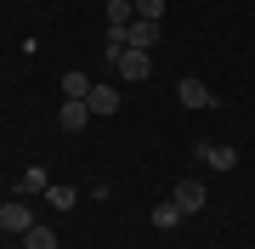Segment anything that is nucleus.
I'll use <instances>...</instances> for the list:
<instances>
[{
  "label": "nucleus",
  "mask_w": 255,
  "mask_h": 249,
  "mask_svg": "<svg viewBox=\"0 0 255 249\" xmlns=\"http://www.w3.org/2000/svg\"><path fill=\"white\" fill-rule=\"evenodd\" d=\"M91 119H97V113H91V102H68V96H63V108H57V125H63L68 136H74V130H85Z\"/></svg>",
  "instance_id": "nucleus-1"
},
{
  "label": "nucleus",
  "mask_w": 255,
  "mask_h": 249,
  "mask_svg": "<svg viewBox=\"0 0 255 249\" xmlns=\"http://www.w3.org/2000/svg\"><path fill=\"white\" fill-rule=\"evenodd\" d=\"M176 96H182V108H216V91H210L204 80H182Z\"/></svg>",
  "instance_id": "nucleus-2"
},
{
  "label": "nucleus",
  "mask_w": 255,
  "mask_h": 249,
  "mask_svg": "<svg viewBox=\"0 0 255 249\" xmlns=\"http://www.w3.org/2000/svg\"><path fill=\"white\" fill-rule=\"evenodd\" d=\"M28 227H34V215H28V204H0V232H17V238H23Z\"/></svg>",
  "instance_id": "nucleus-3"
},
{
  "label": "nucleus",
  "mask_w": 255,
  "mask_h": 249,
  "mask_svg": "<svg viewBox=\"0 0 255 249\" xmlns=\"http://www.w3.org/2000/svg\"><path fill=\"white\" fill-rule=\"evenodd\" d=\"M114 68H119V80H147V51H130L125 46L114 57Z\"/></svg>",
  "instance_id": "nucleus-4"
},
{
  "label": "nucleus",
  "mask_w": 255,
  "mask_h": 249,
  "mask_svg": "<svg viewBox=\"0 0 255 249\" xmlns=\"http://www.w3.org/2000/svg\"><path fill=\"white\" fill-rule=\"evenodd\" d=\"M199 159H204L210 170H233V165H238V148H227V142H204Z\"/></svg>",
  "instance_id": "nucleus-5"
},
{
  "label": "nucleus",
  "mask_w": 255,
  "mask_h": 249,
  "mask_svg": "<svg viewBox=\"0 0 255 249\" xmlns=\"http://www.w3.org/2000/svg\"><path fill=\"white\" fill-rule=\"evenodd\" d=\"M153 40H159V23H147V17H136V23L125 28V46H130V51H147Z\"/></svg>",
  "instance_id": "nucleus-6"
},
{
  "label": "nucleus",
  "mask_w": 255,
  "mask_h": 249,
  "mask_svg": "<svg viewBox=\"0 0 255 249\" xmlns=\"http://www.w3.org/2000/svg\"><path fill=\"white\" fill-rule=\"evenodd\" d=\"M147 221H153L159 232H170V227H182L187 215H182V204H176V198H164V204H153V215H147Z\"/></svg>",
  "instance_id": "nucleus-7"
},
{
  "label": "nucleus",
  "mask_w": 255,
  "mask_h": 249,
  "mask_svg": "<svg viewBox=\"0 0 255 249\" xmlns=\"http://www.w3.org/2000/svg\"><path fill=\"white\" fill-rule=\"evenodd\" d=\"M176 204H182V215H199L204 210V187L199 181H176Z\"/></svg>",
  "instance_id": "nucleus-8"
},
{
  "label": "nucleus",
  "mask_w": 255,
  "mask_h": 249,
  "mask_svg": "<svg viewBox=\"0 0 255 249\" xmlns=\"http://www.w3.org/2000/svg\"><path fill=\"white\" fill-rule=\"evenodd\" d=\"M85 102H91V113H119V91H114V85H91Z\"/></svg>",
  "instance_id": "nucleus-9"
},
{
  "label": "nucleus",
  "mask_w": 255,
  "mask_h": 249,
  "mask_svg": "<svg viewBox=\"0 0 255 249\" xmlns=\"http://www.w3.org/2000/svg\"><path fill=\"white\" fill-rule=\"evenodd\" d=\"M23 249H57V232L34 221V227H28V232H23Z\"/></svg>",
  "instance_id": "nucleus-10"
},
{
  "label": "nucleus",
  "mask_w": 255,
  "mask_h": 249,
  "mask_svg": "<svg viewBox=\"0 0 255 249\" xmlns=\"http://www.w3.org/2000/svg\"><path fill=\"white\" fill-rule=\"evenodd\" d=\"M91 85H97V80H85V74H63V96H68V102H85Z\"/></svg>",
  "instance_id": "nucleus-11"
},
{
  "label": "nucleus",
  "mask_w": 255,
  "mask_h": 249,
  "mask_svg": "<svg viewBox=\"0 0 255 249\" xmlns=\"http://www.w3.org/2000/svg\"><path fill=\"white\" fill-rule=\"evenodd\" d=\"M46 187H51V175L40 170V165H28V170H23V193H46Z\"/></svg>",
  "instance_id": "nucleus-12"
},
{
  "label": "nucleus",
  "mask_w": 255,
  "mask_h": 249,
  "mask_svg": "<svg viewBox=\"0 0 255 249\" xmlns=\"http://www.w3.org/2000/svg\"><path fill=\"white\" fill-rule=\"evenodd\" d=\"M46 204H51V210H74V187H46Z\"/></svg>",
  "instance_id": "nucleus-13"
},
{
  "label": "nucleus",
  "mask_w": 255,
  "mask_h": 249,
  "mask_svg": "<svg viewBox=\"0 0 255 249\" xmlns=\"http://www.w3.org/2000/svg\"><path fill=\"white\" fill-rule=\"evenodd\" d=\"M136 17H147V23H159V17H164V0H136Z\"/></svg>",
  "instance_id": "nucleus-14"
},
{
  "label": "nucleus",
  "mask_w": 255,
  "mask_h": 249,
  "mask_svg": "<svg viewBox=\"0 0 255 249\" xmlns=\"http://www.w3.org/2000/svg\"><path fill=\"white\" fill-rule=\"evenodd\" d=\"M102 51H108V63H114V57L125 51V28H114V34H108V46H102Z\"/></svg>",
  "instance_id": "nucleus-15"
}]
</instances>
